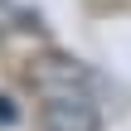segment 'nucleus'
<instances>
[{"label":"nucleus","mask_w":131,"mask_h":131,"mask_svg":"<svg viewBox=\"0 0 131 131\" xmlns=\"http://www.w3.org/2000/svg\"><path fill=\"white\" fill-rule=\"evenodd\" d=\"M29 83L34 92L44 97L39 117L49 131H102V112H97V97H92V83L78 63L68 58H44L29 68Z\"/></svg>","instance_id":"1"},{"label":"nucleus","mask_w":131,"mask_h":131,"mask_svg":"<svg viewBox=\"0 0 131 131\" xmlns=\"http://www.w3.org/2000/svg\"><path fill=\"white\" fill-rule=\"evenodd\" d=\"M19 24H24V10H19L15 0H0V34H5V29H19Z\"/></svg>","instance_id":"2"},{"label":"nucleus","mask_w":131,"mask_h":131,"mask_svg":"<svg viewBox=\"0 0 131 131\" xmlns=\"http://www.w3.org/2000/svg\"><path fill=\"white\" fill-rule=\"evenodd\" d=\"M0 122H15V107H10V97H0Z\"/></svg>","instance_id":"3"}]
</instances>
